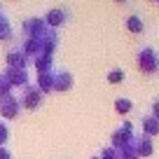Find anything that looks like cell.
<instances>
[{
  "instance_id": "8",
  "label": "cell",
  "mask_w": 159,
  "mask_h": 159,
  "mask_svg": "<svg viewBox=\"0 0 159 159\" xmlns=\"http://www.w3.org/2000/svg\"><path fill=\"white\" fill-rule=\"evenodd\" d=\"M70 87H73V75L68 70H54V89L66 91Z\"/></svg>"
},
{
  "instance_id": "10",
  "label": "cell",
  "mask_w": 159,
  "mask_h": 159,
  "mask_svg": "<svg viewBox=\"0 0 159 159\" xmlns=\"http://www.w3.org/2000/svg\"><path fill=\"white\" fill-rule=\"evenodd\" d=\"M126 28H129L131 33H143V28H145V26H143V19H140L138 14H131L129 19H126Z\"/></svg>"
},
{
  "instance_id": "19",
  "label": "cell",
  "mask_w": 159,
  "mask_h": 159,
  "mask_svg": "<svg viewBox=\"0 0 159 159\" xmlns=\"http://www.w3.org/2000/svg\"><path fill=\"white\" fill-rule=\"evenodd\" d=\"M91 159H101V154H96V157H91Z\"/></svg>"
},
{
  "instance_id": "17",
  "label": "cell",
  "mask_w": 159,
  "mask_h": 159,
  "mask_svg": "<svg viewBox=\"0 0 159 159\" xmlns=\"http://www.w3.org/2000/svg\"><path fill=\"white\" fill-rule=\"evenodd\" d=\"M152 117H157V119H159V98H154V101H152Z\"/></svg>"
},
{
  "instance_id": "18",
  "label": "cell",
  "mask_w": 159,
  "mask_h": 159,
  "mask_svg": "<svg viewBox=\"0 0 159 159\" xmlns=\"http://www.w3.org/2000/svg\"><path fill=\"white\" fill-rule=\"evenodd\" d=\"M0 159H12L10 150H5V148H0Z\"/></svg>"
},
{
  "instance_id": "3",
  "label": "cell",
  "mask_w": 159,
  "mask_h": 159,
  "mask_svg": "<svg viewBox=\"0 0 159 159\" xmlns=\"http://www.w3.org/2000/svg\"><path fill=\"white\" fill-rule=\"evenodd\" d=\"M42 98H45V94H42L38 87H26L21 98H19V103L24 105V108H38V105L42 103Z\"/></svg>"
},
{
  "instance_id": "5",
  "label": "cell",
  "mask_w": 159,
  "mask_h": 159,
  "mask_svg": "<svg viewBox=\"0 0 159 159\" xmlns=\"http://www.w3.org/2000/svg\"><path fill=\"white\" fill-rule=\"evenodd\" d=\"M7 63H10V68H21V70H26V66L30 63V59L24 54V49L14 47V49L7 52Z\"/></svg>"
},
{
  "instance_id": "13",
  "label": "cell",
  "mask_w": 159,
  "mask_h": 159,
  "mask_svg": "<svg viewBox=\"0 0 159 159\" xmlns=\"http://www.w3.org/2000/svg\"><path fill=\"white\" fill-rule=\"evenodd\" d=\"M12 35V28H10V21L5 19V16L0 14V40H7Z\"/></svg>"
},
{
  "instance_id": "15",
  "label": "cell",
  "mask_w": 159,
  "mask_h": 159,
  "mask_svg": "<svg viewBox=\"0 0 159 159\" xmlns=\"http://www.w3.org/2000/svg\"><path fill=\"white\" fill-rule=\"evenodd\" d=\"M10 82H7L5 77H2V75H0V98H5V96H10Z\"/></svg>"
},
{
  "instance_id": "6",
  "label": "cell",
  "mask_w": 159,
  "mask_h": 159,
  "mask_svg": "<svg viewBox=\"0 0 159 159\" xmlns=\"http://www.w3.org/2000/svg\"><path fill=\"white\" fill-rule=\"evenodd\" d=\"M68 14H70V12L66 10V7H54V10L47 12L45 24H47V26H61V24H66V21H68Z\"/></svg>"
},
{
  "instance_id": "11",
  "label": "cell",
  "mask_w": 159,
  "mask_h": 159,
  "mask_svg": "<svg viewBox=\"0 0 159 159\" xmlns=\"http://www.w3.org/2000/svg\"><path fill=\"white\" fill-rule=\"evenodd\" d=\"M131 108H134V103H131L129 98H117V101H115V110H117V112H122V115L131 112Z\"/></svg>"
},
{
  "instance_id": "12",
  "label": "cell",
  "mask_w": 159,
  "mask_h": 159,
  "mask_svg": "<svg viewBox=\"0 0 159 159\" xmlns=\"http://www.w3.org/2000/svg\"><path fill=\"white\" fill-rule=\"evenodd\" d=\"M124 77H126V75H124V70H122V68H112V70L108 73V82H110V84L124 82Z\"/></svg>"
},
{
  "instance_id": "4",
  "label": "cell",
  "mask_w": 159,
  "mask_h": 159,
  "mask_svg": "<svg viewBox=\"0 0 159 159\" xmlns=\"http://www.w3.org/2000/svg\"><path fill=\"white\" fill-rule=\"evenodd\" d=\"M19 110H21V103H19L16 96L10 94V96H5V98H0V115H2V117L12 119V117L19 115Z\"/></svg>"
},
{
  "instance_id": "9",
  "label": "cell",
  "mask_w": 159,
  "mask_h": 159,
  "mask_svg": "<svg viewBox=\"0 0 159 159\" xmlns=\"http://www.w3.org/2000/svg\"><path fill=\"white\" fill-rule=\"evenodd\" d=\"M140 124H143V131H145V136H150V138L159 134V119H157V117H152V115H143Z\"/></svg>"
},
{
  "instance_id": "1",
  "label": "cell",
  "mask_w": 159,
  "mask_h": 159,
  "mask_svg": "<svg viewBox=\"0 0 159 159\" xmlns=\"http://www.w3.org/2000/svg\"><path fill=\"white\" fill-rule=\"evenodd\" d=\"M138 68L143 70V73L152 75L159 70V52L154 49V47H143V49L138 52Z\"/></svg>"
},
{
  "instance_id": "16",
  "label": "cell",
  "mask_w": 159,
  "mask_h": 159,
  "mask_svg": "<svg viewBox=\"0 0 159 159\" xmlns=\"http://www.w3.org/2000/svg\"><path fill=\"white\" fill-rule=\"evenodd\" d=\"M7 138H10V129H7V126L0 122V148L7 143Z\"/></svg>"
},
{
  "instance_id": "14",
  "label": "cell",
  "mask_w": 159,
  "mask_h": 159,
  "mask_svg": "<svg viewBox=\"0 0 159 159\" xmlns=\"http://www.w3.org/2000/svg\"><path fill=\"white\" fill-rule=\"evenodd\" d=\"M101 159H119L117 148H105V150H101Z\"/></svg>"
},
{
  "instance_id": "7",
  "label": "cell",
  "mask_w": 159,
  "mask_h": 159,
  "mask_svg": "<svg viewBox=\"0 0 159 159\" xmlns=\"http://www.w3.org/2000/svg\"><path fill=\"white\" fill-rule=\"evenodd\" d=\"M2 77L10 82V87L12 84H26L28 87V73L21 70V68H7L5 73H2Z\"/></svg>"
},
{
  "instance_id": "2",
  "label": "cell",
  "mask_w": 159,
  "mask_h": 159,
  "mask_svg": "<svg viewBox=\"0 0 159 159\" xmlns=\"http://www.w3.org/2000/svg\"><path fill=\"white\" fill-rule=\"evenodd\" d=\"M129 150H131V152H134L138 159H140V157H150V154H152V150H154L152 138H150V136H145V134L134 136V140H131Z\"/></svg>"
}]
</instances>
